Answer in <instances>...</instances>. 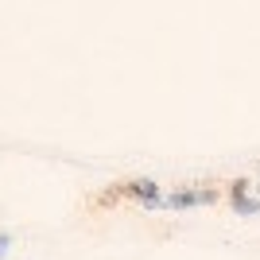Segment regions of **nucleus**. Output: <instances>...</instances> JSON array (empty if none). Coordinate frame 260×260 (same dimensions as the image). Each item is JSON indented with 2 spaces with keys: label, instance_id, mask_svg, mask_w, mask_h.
Instances as JSON below:
<instances>
[{
  "label": "nucleus",
  "instance_id": "obj_1",
  "mask_svg": "<svg viewBox=\"0 0 260 260\" xmlns=\"http://www.w3.org/2000/svg\"><path fill=\"white\" fill-rule=\"evenodd\" d=\"M120 190H124V198H140L144 206H155L159 202V190H155L152 179H136V183H120Z\"/></svg>",
  "mask_w": 260,
  "mask_h": 260
},
{
  "label": "nucleus",
  "instance_id": "obj_2",
  "mask_svg": "<svg viewBox=\"0 0 260 260\" xmlns=\"http://www.w3.org/2000/svg\"><path fill=\"white\" fill-rule=\"evenodd\" d=\"M245 179H241V183H233V210H237V214H256L260 210V202H252V198H245Z\"/></svg>",
  "mask_w": 260,
  "mask_h": 260
},
{
  "label": "nucleus",
  "instance_id": "obj_3",
  "mask_svg": "<svg viewBox=\"0 0 260 260\" xmlns=\"http://www.w3.org/2000/svg\"><path fill=\"white\" fill-rule=\"evenodd\" d=\"M214 194H190V190H183V194H171V206H194V202H210Z\"/></svg>",
  "mask_w": 260,
  "mask_h": 260
},
{
  "label": "nucleus",
  "instance_id": "obj_4",
  "mask_svg": "<svg viewBox=\"0 0 260 260\" xmlns=\"http://www.w3.org/2000/svg\"><path fill=\"white\" fill-rule=\"evenodd\" d=\"M8 252V233H0V256Z\"/></svg>",
  "mask_w": 260,
  "mask_h": 260
}]
</instances>
